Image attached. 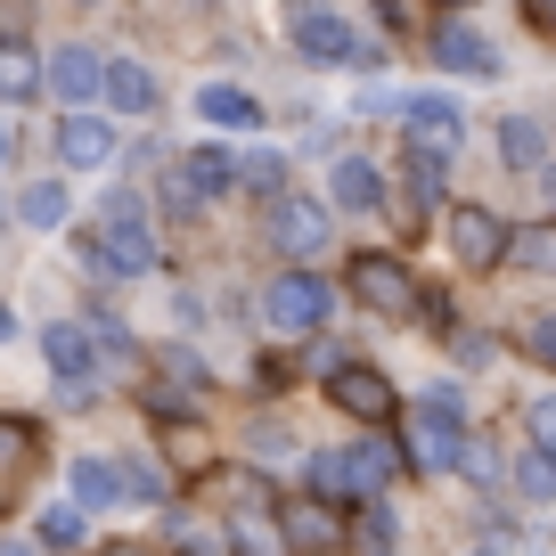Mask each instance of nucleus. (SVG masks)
Masks as SVG:
<instances>
[{
	"instance_id": "1",
	"label": "nucleus",
	"mask_w": 556,
	"mask_h": 556,
	"mask_svg": "<svg viewBox=\"0 0 556 556\" xmlns=\"http://www.w3.org/2000/svg\"><path fill=\"white\" fill-rule=\"evenodd\" d=\"M287 50L312 74H377L384 66L377 34H368L361 17H344L336 0H295V9H287Z\"/></svg>"
},
{
	"instance_id": "2",
	"label": "nucleus",
	"mask_w": 556,
	"mask_h": 556,
	"mask_svg": "<svg viewBox=\"0 0 556 556\" xmlns=\"http://www.w3.org/2000/svg\"><path fill=\"white\" fill-rule=\"evenodd\" d=\"M254 312H262V328H270L278 344H303V336H319L336 319V278H319L312 262H287V270L262 278Z\"/></svg>"
},
{
	"instance_id": "3",
	"label": "nucleus",
	"mask_w": 556,
	"mask_h": 556,
	"mask_svg": "<svg viewBox=\"0 0 556 556\" xmlns=\"http://www.w3.org/2000/svg\"><path fill=\"white\" fill-rule=\"evenodd\" d=\"M99 238H106V254H115V270H123V287L131 278H148V270H164V238H156V213H148V197L123 180V189H106L99 197Z\"/></svg>"
},
{
	"instance_id": "4",
	"label": "nucleus",
	"mask_w": 556,
	"mask_h": 556,
	"mask_svg": "<svg viewBox=\"0 0 556 556\" xmlns=\"http://www.w3.org/2000/svg\"><path fill=\"white\" fill-rule=\"evenodd\" d=\"M262 245H270L278 262H319L336 245V205L312 189H278L270 205H262Z\"/></svg>"
},
{
	"instance_id": "5",
	"label": "nucleus",
	"mask_w": 556,
	"mask_h": 556,
	"mask_svg": "<svg viewBox=\"0 0 556 556\" xmlns=\"http://www.w3.org/2000/svg\"><path fill=\"white\" fill-rule=\"evenodd\" d=\"M344 295L361 303L368 319H417V270L393 254V245H361V254H344Z\"/></svg>"
},
{
	"instance_id": "6",
	"label": "nucleus",
	"mask_w": 556,
	"mask_h": 556,
	"mask_svg": "<svg viewBox=\"0 0 556 556\" xmlns=\"http://www.w3.org/2000/svg\"><path fill=\"white\" fill-rule=\"evenodd\" d=\"M393 131H401V148H417V156H442V164L467 156V115H458L451 90H401Z\"/></svg>"
},
{
	"instance_id": "7",
	"label": "nucleus",
	"mask_w": 556,
	"mask_h": 556,
	"mask_svg": "<svg viewBox=\"0 0 556 556\" xmlns=\"http://www.w3.org/2000/svg\"><path fill=\"white\" fill-rule=\"evenodd\" d=\"M319 384H328V409L352 417V426H393V417H401V384L384 377L377 361H352V352H344Z\"/></svg>"
},
{
	"instance_id": "8",
	"label": "nucleus",
	"mask_w": 556,
	"mask_h": 556,
	"mask_svg": "<svg viewBox=\"0 0 556 556\" xmlns=\"http://www.w3.org/2000/svg\"><path fill=\"white\" fill-rule=\"evenodd\" d=\"M426 50H434V66L458 74V83H500V74H507V50L467 17V9H451V17L426 34Z\"/></svg>"
},
{
	"instance_id": "9",
	"label": "nucleus",
	"mask_w": 556,
	"mask_h": 556,
	"mask_svg": "<svg viewBox=\"0 0 556 556\" xmlns=\"http://www.w3.org/2000/svg\"><path fill=\"white\" fill-rule=\"evenodd\" d=\"M507 213H491V205H442V238H451V262L458 270H507Z\"/></svg>"
},
{
	"instance_id": "10",
	"label": "nucleus",
	"mask_w": 556,
	"mask_h": 556,
	"mask_svg": "<svg viewBox=\"0 0 556 556\" xmlns=\"http://www.w3.org/2000/svg\"><path fill=\"white\" fill-rule=\"evenodd\" d=\"M467 417H442V409H417L409 401V426H401V451H409V475H458L467 458Z\"/></svg>"
},
{
	"instance_id": "11",
	"label": "nucleus",
	"mask_w": 556,
	"mask_h": 556,
	"mask_svg": "<svg viewBox=\"0 0 556 556\" xmlns=\"http://www.w3.org/2000/svg\"><path fill=\"white\" fill-rule=\"evenodd\" d=\"M115 156H123V139H115V115H106V106H66V115H58V164H66V173H106Z\"/></svg>"
},
{
	"instance_id": "12",
	"label": "nucleus",
	"mask_w": 556,
	"mask_h": 556,
	"mask_svg": "<svg viewBox=\"0 0 556 556\" xmlns=\"http://www.w3.org/2000/svg\"><path fill=\"white\" fill-rule=\"evenodd\" d=\"M393 180H401V189L384 197V205L401 213V229H426L442 205H451V164H442V156H417V148H401V173H393Z\"/></svg>"
},
{
	"instance_id": "13",
	"label": "nucleus",
	"mask_w": 556,
	"mask_h": 556,
	"mask_svg": "<svg viewBox=\"0 0 556 556\" xmlns=\"http://www.w3.org/2000/svg\"><path fill=\"white\" fill-rule=\"evenodd\" d=\"M41 66H50L58 106H99V90H106V50L99 41H58V50H41Z\"/></svg>"
},
{
	"instance_id": "14",
	"label": "nucleus",
	"mask_w": 556,
	"mask_h": 556,
	"mask_svg": "<svg viewBox=\"0 0 556 556\" xmlns=\"http://www.w3.org/2000/svg\"><path fill=\"white\" fill-rule=\"evenodd\" d=\"M156 99H164V83H156V66L148 58H131V50H106V90H99V106L106 115H156Z\"/></svg>"
},
{
	"instance_id": "15",
	"label": "nucleus",
	"mask_w": 556,
	"mask_h": 556,
	"mask_svg": "<svg viewBox=\"0 0 556 556\" xmlns=\"http://www.w3.org/2000/svg\"><path fill=\"white\" fill-rule=\"evenodd\" d=\"M384 164L361 156V148H344V156H328V205L336 213H384Z\"/></svg>"
},
{
	"instance_id": "16",
	"label": "nucleus",
	"mask_w": 556,
	"mask_h": 556,
	"mask_svg": "<svg viewBox=\"0 0 556 556\" xmlns=\"http://www.w3.org/2000/svg\"><path fill=\"white\" fill-rule=\"evenodd\" d=\"M491 139H500V164H507L516 180H532L540 164L556 156V139H548V115H540V106H507V115H500V131H491Z\"/></svg>"
},
{
	"instance_id": "17",
	"label": "nucleus",
	"mask_w": 556,
	"mask_h": 556,
	"mask_svg": "<svg viewBox=\"0 0 556 556\" xmlns=\"http://www.w3.org/2000/svg\"><path fill=\"white\" fill-rule=\"evenodd\" d=\"M189 115L205 123V131H262V123H270V106H262L245 83H197V90H189Z\"/></svg>"
},
{
	"instance_id": "18",
	"label": "nucleus",
	"mask_w": 556,
	"mask_h": 556,
	"mask_svg": "<svg viewBox=\"0 0 556 556\" xmlns=\"http://www.w3.org/2000/svg\"><path fill=\"white\" fill-rule=\"evenodd\" d=\"M205 500H222V523H229V516H270V507H278V483H270V467H262V458H254V467H213V475H205Z\"/></svg>"
},
{
	"instance_id": "19",
	"label": "nucleus",
	"mask_w": 556,
	"mask_h": 556,
	"mask_svg": "<svg viewBox=\"0 0 556 556\" xmlns=\"http://www.w3.org/2000/svg\"><path fill=\"white\" fill-rule=\"evenodd\" d=\"M41 361H50V377H106V352L90 336V319H50L41 328Z\"/></svg>"
},
{
	"instance_id": "20",
	"label": "nucleus",
	"mask_w": 556,
	"mask_h": 556,
	"mask_svg": "<svg viewBox=\"0 0 556 556\" xmlns=\"http://www.w3.org/2000/svg\"><path fill=\"white\" fill-rule=\"evenodd\" d=\"M278 523H287V548H344V507H328L319 491H303V500H278Z\"/></svg>"
},
{
	"instance_id": "21",
	"label": "nucleus",
	"mask_w": 556,
	"mask_h": 556,
	"mask_svg": "<svg viewBox=\"0 0 556 556\" xmlns=\"http://www.w3.org/2000/svg\"><path fill=\"white\" fill-rule=\"evenodd\" d=\"M173 173L189 180L197 205H222V197L238 189V148H222V139H197L189 156H173Z\"/></svg>"
},
{
	"instance_id": "22",
	"label": "nucleus",
	"mask_w": 556,
	"mask_h": 556,
	"mask_svg": "<svg viewBox=\"0 0 556 556\" xmlns=\"http://www.w3.org/2000/svg\"><path fill=\"white\" fill-rule=\"evenodd\" d=\"M303 491H319L328 507H361L368 500V483H361V467H352V451H303Z\"/></svg>"
},
{
	"instance_id": "23",
	"label": "nucleus",
	"mask_w": 556,
	"mask_h": 556,
	"mask_svg": "<svg viewBox=\"0 0 556 556\" xmlns=\"http://www.w3.org/2000/svg\"><path fill=\"white\" fill-rule=\"evenodd\" d=\"M50 90V66L25 34H0V106H34Z\"/></svg>"
},
{
	"instance_id": "24",
	"label": "nucleus",
	"mask_w": 556,
	"mask_h": 556,
	"mask_svg": "<svg viewBox=\"0 0 556 556\" xmlns=\"http://www.w3.org/2000/svg\"><path fill=\"white\" fill-rule=\"evenodd\" d=\"M344 451H352V467H361L368 491H393L401 475H409V451H401L393 426H361V442H344Z\"/></svg>"
},
{
	"instance_id": "25",
	"label": "nucleus",
	"mask_w": 556,
	"mask_h": 556,
	"mask_svg": "<svg viewBox=\"0 0 556 556\" xmlns=\"http://www.w3.org/2000/svg\"><path fill=\"white\" fill-rule=\"evenodd\" d=\"M9 222H17V229H66V222H74V180H66V173L25 180L17 205H9Z\"/></svg>"
},
{
	"instance_id": "26",
	"label": "nucleus",
	"mask_w": 556,
	"mask_h": 556,
	"mask_svg": "<svg viewBox=\"0 0 556 556\" xmlns=\"http://www.w3.org/2000/svg\"><path fill=\"white\" fill-rule=\"evenodd\" d=\"M66 491L90 507V516H106V507H131V500H123V458H99V451L66 458Z\"/></svg>"
},
{
	"instance_id": "27",
	"label": "nucleus",
	"mask_w": 556,
	"mask_h": 556,
	"mask_svg": "<svg viewBox=\"0 0 556 556\" xmlns=\"http://www.w3.org/2000/svg\"><path fill=\"white\" fill-rule=\"evenodd\" d=\"M507 491H516V507H556V451L548 442H523L507 458Z\"/></svg>"
},
{
	"instance_id": "28",
	"label": "nucleus",
	"mask_w": 556,
	"mask_h": 556,
	"mask_svg": "<svg viewBox=\"0 0 556 556\" xmlns=\"http://www.w3.org/2000/svg\"><path fill=\"white\" fill-rule=\"evenodd\" d=\"M238 189L254 205H270L278 189H295V156L287 148H238Z\"/></svg>"
},
{
	"instance_id": "29",
	"label": "nucleus",
	"mask_w": 556,
	"mask_h": 556,
	"mask_svg": "<svg viewBox=\"0 0 556 556\" xmlns=\"http://www.w3.org/2000/svg\"><path fill=\"white\" fill-rule=\"evenodd\" d=\"M83 319H90V336H99L106 368H148V344L131 336V319H123L115 303H83Z\"/></svg>"
},
{
	"instance_id": "30",
	"label": "nucleus",
	"mask_w": 556,
	"mask_h": 556,
	"mask_svg": "<svg viewBox=\"0 0 556 556\" xmlns=\"http://www.w3.org/2000/svg\"><path fill=\"white\" fill-rule=\"evenodd\" d=\"M344 540H352V548H401L409 532H401V507L384 500V491H368V500L344 516Z\"/></svg>"
},
{
	"instance_id": "31",
	"label": "nucleus",
	"mask_w": 556,
	"mask_h": 556,
	"mask_svg": "<svg viewBox=\"0 0 556 556\" xmlns=\"http://www.w3.org/2000/svg\"><path fill=\"white\" fill-rule=\"evenodd\" d=\"M90 523H99V516H90L74 491L50 500V507H34V540H41V548H90Z\"/></svg>"
},
{
	"instance_id": "32",
	"label": "nucleus",
	"mask_w": 556,
	"mask_h": 556,
	"mask_svg": "<svg viewBox=\"0 0 556 556\" xmlns=\"http://www.w3.org/2000/svg\"><path fill=\"white\" fill-rule=\"evenodd\" d=\"M507 270L556 278V213H548V222H523V229H507Z\"/></svg>"
},
{
	"instance_id": "33",
	"label": "nucleus",
	"mask_w": 556,
	"mask_h": 556,
	"mask_svg": "<svg viewBox=\"0 0 556 556\" xmlns=\"http://www.w3.org/2000/svg\"><path fill=\"white\" fill-rule=\"evenodd\" d=\"M123 500H131V507H173V500H180V483L164 475V458L131 451V458H123Z\"/></svg>"
},
{
	"instance_id": "34",
	"label": "nucleus",
	"mask_w": 556,
	"mask_h": 556,
	"mask_svg": "<svg viewBox=\"0 0 556 556\" xmlns=\"http://www.w3.org/2000/svg\"><path fill=\"white\" fill-rule=\"evenodd\" d=\"M148 368H156V377H173V384H197V393L213 384V361L189 344V336H173V344H148Z\"/></svg>"
},
{
	"instance_id": "35",
	"label": "nucleus",
	"mask_w": 556,
	"mask_h": 556,
	"mask_svg": "<svg viewBox=\"0 0 556 556\" xmlns=\"http://www.w3.org/2000/svg\"><path fill=\"white\" fill-rule=\"evenodd\" d=\"M139 409L148 417H197V384H173V377H139Z\"/></svg>"
},
{
	"instance_id": "36",
	"label": "nucleus",
	"mask_w": 556,
	"mask_h": 556,
	"mask_svg": "<svg viewBox=\"0 0 556 556\" xmlns=\"http://www.w3.org/2000/svg\"><path fill=\"white\" fill-rule=\"evenodd\" d=\"M245 451H254L262 467H287V458H303V434H295V426H270V417H254V426H245Z\"/></svg>"
},
{
	"instance_id": "37",
	"label": "nucleus",
	"mask_w": 556,
	"mask_h": 556,
	"mask_svg": "<svg viewBox=\"0 0 556 556\" xmlns=\"http://www.w3.org/2000/svg\"><path fill=\"white\" fill-rule=\"evenodd\" d=\"M458 475H467L475 491H507V458H500V442L467 434V458H458Z\"/></svg>"
},
{
	"instance_id": "38",
	"label": "nucleus",
	"mask_w": 556,
	"mask_h": 556,
	"mask_svg": "<svg viewBox=\"0 0 556 556\" xmlns=\"http://www.w3.org/2000/svg\"><path fill=\"white\" fill-rule=\"evenodd\" d=\"M74 270H90V278H99V287H123V270H115V254H106V238H99V222H90V229H74Z\"/></svg>"
},
{
	"instance_id": "39",
	"label": "nucleus",
	"mask_w": 556,
	"mask_h": 556,
	"mask_svg": "<svg viewBox=\"0 0 556 556\" xmlns=\"http://www.w3.org/2000/svg\"><path fill=\"white\" fill-rule=\"evenodd\" d=\"M451 361L467 368V377H483V368H500V336L491 328H451Z\"/></svg>"
},
{
	"instance_id": "40",
	"label": "nucleus",
	"mask_w": 556,
	"mask_h": 556,
	"mask_svg": "<svg viewBox=\"0 0 556 556\" xmlns=\"http://www.w3.org/2000/svg\"><path fill=\"white\" fill-rule=\"evenodd\" d=\"M516 344H523V361H540V368H548V377H556V312L523 319V336H516Z\"/></svg>"
},
{
	"instance_id": "41",
	"label": "nucleus",
	"mask_w": 556,
	"mask_h": 556,
	"mask_svg": "<svg viewBox=\"0 0 556 556\" xmlns=\"http://www.w3.org/2000/svg\"><path fill=\"white\" fill-rule=\"evenodd\" d=\"M523 434H532V442H548V451H556V384H548V393H532V401H523Z\"/></svg>"
},
{
	"instance_id": "42",
	"label": "nucleus",
	"mask_w": 556,
	"mask_h": 556,
	"mask_svg": "<svg viewBox=\"0 0 556 556\" xmlns=\"http://www.w3.org/2000/svg\"><path fill=\"white\" fill-rule=\"evenodd\" d=\"M34 442H41L34 417H9V409H0V458H34Z\"/></svg>"
},
{
	"instance_id": "43",
	"label": "nucleus",
	"mask_w": 556,
	"mask_h": 556,
	"mask_svg": "<svg viewBox=\"0 0 556 556\" xmlns=\"http://www.w3.org/2000/svg\"><path fill=\"white\" fill-rule=\"evenodd\" d=\"M164 540H173V548H197V556H205V548H222V523H189V516H173V523H164Z\"/></svg>"
},
{
	"instance_id": "44",
	"label": "nucleus",
	"mask_w": 556,
	"mask_h": 556,
	"mask_svg": "<svg viewBox=\"0 0 556 556\" xmlns=\"http://www.w3.org/2000/svg\"><path fill=\"white\" fill-rule=\"evenodd\" d=\"M409 401H417V409H442V417H475V409H467V384H451V377L426 384V393H409Z\"/></svg>"
},
{
	"instance_id": "45",
	"label": "nucleus",
	"mask_w": 556,
	"mask_h": 556,
	"mask_svg": "<svg viewBox=\"0 0 556 556\" xmlns=\"http://www.w3.org/2000/svg\"><path fill=\"white\" fill-rule=\"evenodd\" d=\"M352 115H361V123H393V115H401V90H384V83H368V90H361V99H352Z\"/></svg>"
},
{
	"instance_id": "46",
	"label": "nucleus",
	"mask_w": 556,
	"mask_h": 556,
	"mask_svg": "<svg viewBox=\"0 0 556 556\" xmlns=\"http://www.w3.org/2000/svg\"><path fill=\"white\" fill-rule=\"evenodd\" d=\"M254 384H262V393H287V384H295V361H287V352H262V361H254Z\"/></svg>"
},
{
	"instance_id": "47",
	"label": "nucleus",
	"mask_w": 556,
	"mask_h": 556,
	"mask_svg": "<svg viewBox=\"0 0 556 556\" xmlns=\"http://www.w3.org/2000/svg\"><path fill=\"white\" fill-rule=\"evenodd\" d=\"M173 312H180V328H205V319H213V312H205V295H197V287H180V295H173Z\"/></svg>"
},
{
	"instance_id": "48",
	"label": "nucleus",
	"mask_w": 556,
	"mask_h": 556,
	"mask_svg": "<svg viewBox=\"0 0 556 556\" xmlns=\"http://www.w3.org/2000/svg\"><path fill=\"white\" fill-rule=\"evenodd\" d=\"M368 9H377L384 34H409V0H368Z\"/></svg>"
},
{
	"instance_id": "49",
	"label": "nucleus",
	"mask_w": 556,
	"mask_h": 556,
	"mask_svg": "<svg viewBox=\"0 0 556 556\" xmlns=\"http://www.w3.org/2000/svg\"><path fill=\"white\" fill-rule=\"evenodd\" d=\"M532 189H540V205L556 213V156H548V164H540V173H532Z\"/></svg>"
},
{
	"instance_id": "50",
	"label": "nucleus",
	"mask_w": 556,
	"mask_h": 556,
	"mask_svg": "<svg viewBox=\"0 0 556 556\" xmlns=\"http://www.w3.org/2000/svg\"><path fill=\"white\" fill-rule=\"evenodd\" d=\"M9 164H17V123L0 115V173H9Z\"/></svg>"
},
{
	"instance_id": "51",
	"label": "nucleus",
	"mask_w": 556,
	"mask_h": 556,
	"mask_svg": "<svg viewBox=\"0 0 556 556\" xmlns=\"http://www.w3.org/2000/svg\"><path fill=\"white\" fill-rule=\"evenodd\" d=\"M0 344H17V303H0Z\"/></svg>"
},
{
	"instance_id": "52",
	"label": "nucleus",
	"mask_w": 556,
	"mask_h": 556,
	"mask_svg": "<svg viewBox=\"0 0 556 556\" xmlns=\"http://www.w3.org/2000/svg\"><path fill=\"white\" fill-rule=\"evenodd\" d=\"M523 9H532V25H540V17H548V9H556V0H523Z\"/></svg>"
},
{
	"instance_id": "53",
	"label": "nucleus",
	"mask_w": 556,
	"mask_h": 556,
	"mask_svg": "<svg viewBox=\"0 0 556 556\" xmlns=\"http://www.w3.org/2000/svg\"><path fill=\"white\" fill-rule=\"evenodd\" d=\"M540 34H548V41H556V9H548V17H540Z\"/></svg>"
},
{
	"instance_id": "54",
	"label": "nucleus",
	"mask_w": 556,
	"mask_h": 556,
	"mask_svg": "<svg viewBox=\"0 0 556 556\" xmlns=\"http://www.w3.org/2000/svg\"><path fill=\"white\" fill-rule=\"evenodd\" d=\"M442 9H475V0H442Z\"/></svg>"
},
{
	"instance_id": "55",
	"label": "nucleus",
	"mask_w": 556,
	"mask_h": 556,
	"mask_svg": "<svg viewBox=\"0 0 556 556\" xmlns=\"http://www.w3.org/2000/svg\"><path fill=\"white\" fill-rule=\"evenodd\" d=\"M0 222H9V213H0Z\"/></svg>"
}]
</instances>
